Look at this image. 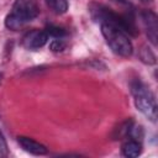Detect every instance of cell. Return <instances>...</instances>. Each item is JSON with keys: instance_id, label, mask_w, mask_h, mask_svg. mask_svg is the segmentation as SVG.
<instances>
[{"instance_id": "obj_1", "label": "cell", "mask_w": 158, "mask_h": 158, "mask_svg": "<svg viewBox=\"0 0 158 158\" xmlns=\"http://www.w3.org/2000/svg\"><path fill=\"white\" fill-rule=\"evenodd\" d=\"M40 7L35 0H15L11 11L5 17V26L9 30L17 31L25 23L36 19Z\"/></svg>"}, {"instance_id": "obj_2", "label": "cell", "mask_w": 158, "mask_h": 158, "mask_svg": "<svg viewBox=\"0 0 158 158\" xmlns=\"http://www.w3.org/2000/svg\"><path fill=\"white\" fill-rule=\"evenodd\" d=\"M100 26H101V33H102L107 46L111 48V51L114 53H116L117 56H121V57H130L132 54L133 46H132V42L128 38V35L126 32H123L118 27H116L111 23H106V22H101Z\"/></svg>"}, {"instance_id": "obj_3", "label": "cell", "mask_w": 158, "mask_h": 158, "mask_svg": "<svg viewBox=\"0 0 158 158\" xmlns=\"http://www.w3.org/2000/svg\"><path fill=\"white\" fill-rule=\"evenodd\" d=\"M131 93L133 95V101L138 111H141L148 120L156 122L157 120V102L154 94L151 89L139 80L131 83Z\"/></svg>"}, {"instance_id": "obj_4", "label": "cell", "mask_w": 158, "mask_h": 158, "mask_svg": "<svg viewBox=\"0 0 158 158\" xmlns=\"http://www.w3.org/2000/svg\"><path fill=\"white\" fill-rule=\"evenodd\" d=\"M90 12L94 20L100 21L101 22H106V23H111L116 27H118L120 30H122L123 32H126L127 35L131 36H137V28L135 26L133 20H131L128 16L125 15H118L116 12H114L111 9L104 6V5H93L90 7Z\"/></svg>"}, {"instance_id": "obj_5", "label": "cell", "mask_w": 158, "mask_h": 158, "mask_svg": "<svg viewBox=\"0 0 158 158\" xmlns=\"http://www.w3.org/2000/svg\"><path fill=\"white\" fill-rule=\"evenodd\" d=\"M48 41V35L43 30H31L22 37V46L26 49L36 51L42 48Z\"/></svg>"}, {"instance_id": "obj_6", "label": "cell", "mask_w": 158, "mask_h": 158, "mask_svg": "<svg viewBox=\"0 0 158 158\" xmlns=\"http://www.w3.org/2000/svg\"><path fill=\"white\" fill-rule=\"evenodd\" d=\"M142 21L146 28V33L148 40L153 46H157V38H158V17L157 15L151 10H144L142 12Z\"/></svg>"}, {"instance_id": "obj_7", "label": "cell", "mask_w": 158, "mask_h": 158, "mask_svg": "<svg viewBox=\"0 0 158 158\" xmlns=\"http://www.w3.org/2000/svg\"><path fill=\"white\" fill-rule=\"evenodd\" d=\"M17 142L21 146V148L23 151H26L27 153H31L35 156H44L48 153V148L33 138H30L26 136H19Z\"/></svg>"}, {"instance_id": "obj_8", "label": "cell", "mask_w": 158, "mask_h": 158, "mask_svg": "<svg viewBox=\"0 0 158 158\" xmlns=\"http://www.w3.org/2000/svg\"><path fill=\"white\" fill-rule=\"evenodd\" d=\"M121 153L127 158H136V157L141 156V153H142V143H141V141L128 138L127 141H125L122 143Z\"/></svg>"}, {"instance_id": "obj_9", "label": "cell", "mask_w": 158, "mask_h": 158, "mask_svg": "<svg viewBox=\"0 0 158 158\" xmlns=\"http://www.w3.org/2000/svg\"><path fill=\"white\" fill-rule=\"evenodd\" d=\"M46 2L56 14H64L68 10L67 0H46Z\"/></svg>"}, {"instance_id": "obj_10", "label": "cell", "mask_w": 158, "mask_h": 158, "mask_svg": "<svg viewBox=\"0 0 158 158\" xmlns=\"http://www.w3.org/2000/svg\"><path fill=\"white\" fill-rule=\"evenodd\" d=\"M44 31L47 32L48 36H52V37H54V38H62V37H64V36L67 35V32H65L64 28H62V27H59V26H54V25L47 26V28H46Z\"/></svg>"}, {"instance_id": "obj_11", "label": "cell", "mask_w": 158, "mask_h": 158, "mask_svg": "<svg viewBox=\"0 0 158 158\" xmlns=\"http://www.w3.org/2000/svg\"><path fill=\"white\" fill-rule=\"evenodd\" d=\"M65 48H67V42L64 40H62V38H56L49 43V49L52 52H54V53L63 52Z\"/></svg>"}, {"instance_id": "obj_12", "label": "cell", "mask_w": 158, "mask_h": 158, "mask_svg": "<svg viewBox=\"0 0 158 158\" xmlns=\"http://www.w3.org/2000/svg\"><path fill=\"white\" fill-rule=\"evenodd\" d=\"M7 154H9L7 143H6V139H5L4 135H2V133H1V131H0V158L6 157Z\"/></svg>"}, {"instance_id": "obj_13", "label": "cell", "mask_w": 158, "mask_h": 158, "mask_svg": "<svg viewBox=\"0 0 158 158\" xmlns=\"http://www.w3.org/2000/svg\"><path fill=\"white\" fill-rule=\"evenodd\" d=\"M114 1H117V2H121V4H125L126 0H114Z\"/></svg>"}, {"instance_id": "obj_14", "label": "cell", "mask_w": 158, "mask_h": 158, "mask_svg": "<svg viewBox=\"0 0 158 158\" xmlns=\"http://www.w3.org/2000/svg\"><path fill=\"white\" fill-rule=\"evenodd\" d=\"M142 1H149V0H142Z\"/></svg>"}, {"instance_id": "obj_15", "label": "cell", "mask_w": 158, "mask_h": 158, "mask_svg": "<svg viewBox=\"0 0 158 158\" xmlns=\"http://www.w3.org/2000/svg\"><path fill=\"white\" fill-rule=\"evenodd\" d=\"M0 79H1V75H0Z\"/></svg>"}]
</instances>
